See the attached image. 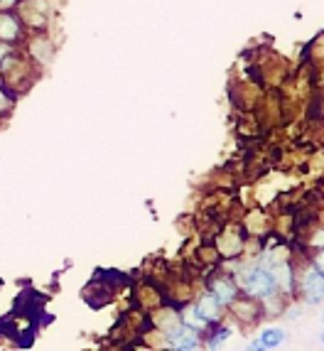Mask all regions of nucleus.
I'll return each instance as SVG.
<instances>
[{
    "label": "nucleus",
    "mask_w": 324,
    "mask_h": 351,
    "mask_svg": "<svg viewBox=\"0 0 324 351\" xmlns=\"http://www.w3.org/2000/svg\"><path fill=\"white\" fill-rule=\"evenodd\" d=\"M241 285L243 290H246L248 295H253V298H268V295H273V290H275V273L268 268H251L246 270L241 276Z\"/></svg>",
    "instance_id": "f257e3e1"
},
{
    "label": "nucleus",
    "mask_w": 324,
    "mask_h": 351,
    "mask_svg": "<svg viewBox=\"0 0 324 351\" xmlns=\"http://www.w3.org/2000/svg\"><path fill=\"white\" fill-rule=\"evenodd\" d=\"M322 339H324V334H322Z\"/></svg>",
    "instance_id": "ddd939ff"
},
{
    "label": "nucleus",
    "mask_w": 324,
    "mask_h": 351,
    "mask_svg": "<svg viewBox=\"0 0 324 351\" xmlns=\"http://www.w3.org/2000/svg\"><path fill=\"white\" fill-rule=\"evenodd\" d=\"M187 324H189V327H197V329H199V327H204V324H206V319L197 310H192L187 315Z\"/></svg>",
    "instance_id": "6e6552de"
},
{
    "label": "nucleus",
    "mask_w": 324,
    "mask_h": 351,
    "mask_svg": "<svg viewBox=\"0 0 324 351\" xmlns=\"http://www.w3.org/2000/svg\"><path fill=\"white\" fill-rule=\"evenodd\" d=\"M5 106H8V99H5V96H3V91H0V111H3Z\"/></svg>",
    "instance_id": "f8f14e48"
},
{
    "label": "nucleus",
    "mask_w": 324,
    "mask_h": 351,
    "mask_svg": "<svg viewBox=\"0 0 324 351\" xmlns=\"http://www.w3.org/2000/svg\"><path fill=\"white\" fill-rule=\"evenodd\" d=\"M285 337H288L285 329H277V327L265 329L258 339L253 341V349H273V346H280L285 341Z\"/></svg>",
    "instance_id": "20e7f679"
},
{
    "label": "nucleus",
    "mask_w": 324,
    "mask_h": 351,
    "mask_svg": "<svg viewBox=\"0 0 324 351\" xmlns=\"http://www.w3.org/2000/svg\"><path fill=\"white\" fill-rule=\"evenodd\" d=\"M314 270H319V273L324 276V253H319V256L314 258Z\"/></svg>",
    "instance_id": "1a4fd4ad"
},
{
    "label": "nucleus",
    "mask_w": 324,
    "mask_h": 351,
    "mask_svg": "<svg viewBox=\"0 0 324 351\" xmlns=\"http://www.w3.org/2000/svg\"><path fill=\"white\" fill-rule=\"evenodd\" d=\"M226 337H229V332H226V329H224V332H219V334H216V339L212 341V346H219L221 341H226Z\"/></svg>",
    "instance_id": "9d476101"
},
{
    "label": "nucleus",
    "mask_w": 324,
    "mask_h": 351,
    "mask_svg": "<svg viewBox=\"0 0 324 351\" xmlns=\"http://www.w3.org/2000/svg\"><path fill=\"white\" fill-rule=\"evenodd\" d=\"M167 341H170L175 349H195L199 341H197V332L189 324H177L167 332Z\"/></svg>",
    "instance_id": "f03ea898"
},
{
    "label": "nucleus",
    "mask_w": 324,
    "mask_h": 351,
    "mask_svg": "<svg viewBox=\"0 0 324 351\" xmlns=\"http://www.w3.org/2000/svg\"><path fill=\"white\" fill-rule=\"evenodd\" d=\"M214 298H216L219 302H231V300L236 298V287L231 285L229 280L214 282Z\"/></svg>",
    "instance_id": "0eeeda50"
},
{
    "label": "nucleus",
    "mask_w": 324,
    "mask_h": 351,
    "mask_svg": "<svg viewBox=\"0 0 324 351\" xmlns=\"http://www.w3.org/2000/svg\"><path fill=\"white\" fill-rule=\"evenodd\" d=\"M197 312L204 317L206 322H209V319H216V315H219V300L214 298V295H204V298H201V302L197 304Z\"/></svg>",
    "instance_id": "39448f33"
},
{
    "label": "nucleus",
    "mask_w": 324,
    "mask_h": 351,
    "mask_svg": "<svg viewBox=\"0 0 324 351\" xmlns=\"http://www.w3.org/2000/svg\"><path fill=\"white\" fill-rule=\"evenodd\" d=\"M18 37V20L10 15H0V40L12 42Z\"/></svg>",
    "instance_id": "423d86ee"
},
{
    "label": "nucleus",
    "mask_w": 324,
    "mask_h": 351,
    "mask_svg": "<svg viewBox=\"0 0 324 351\" xmlns=\"http://www.w3.org/2000/svg\"><path fill=\"white\" fill-rule=\"evenodd\" d=\"M302 290H305L307 300L310 302H319L324 298V276L319 270H310L302 280Z\"/></svg>",
    "instance_id": "7ed1b4c3"
},
{
    "label": "nucleus",
    "mask_w": 324,
    "mask_h": 351,
    "mask_svg": "<svg viewBox=\"0 0 324 351\" xmlns=\"http://www.w3.org/2000/svg\"><path fill=\"white\" fill-rule=\"evenodd\" d=\"M18 0H0V8H10V5H15Z\"/></svg>",
    "instance_id": "9b49d317"
}]
</instances>
